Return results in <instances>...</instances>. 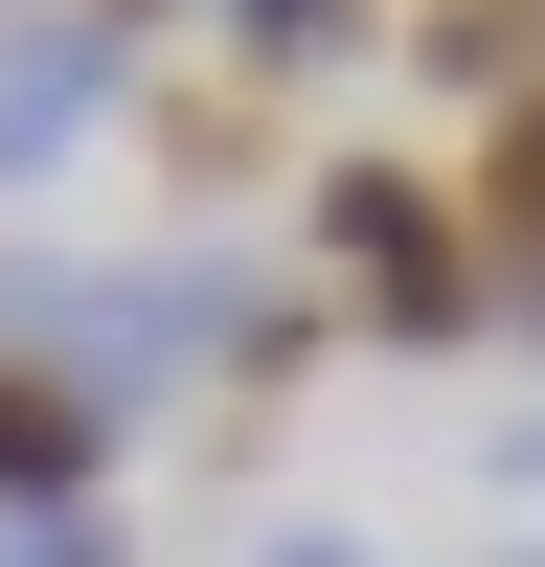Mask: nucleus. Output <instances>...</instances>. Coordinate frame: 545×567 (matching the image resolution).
Masks as SVG:
<instances>
[{
  "instance_id": "obj_1",
  "label": "nucleus",
  "mask_w": 545,
  "mask_h": 567,
  "mask_svg": "<svg viewBox=\"0 0 545 567\" xmlns=\"http://www.w3.org/2000/svg\"><path fill=\"white\" fill-rule=\"evenodd\" d=\"M296 227H318V272H341L387 341H477V318H500V272L454 250V182H409V159H318Z\"/></svg>"
},
{
  "instance_id": "obj_2",
  "label": "nucleus",
  "mask_w": 545,
  "mask_h": 567,
  "mask_svg": "<svg viewBox=\"0 0 545 567\" xmlns=\"http://www.w3.org/2000/svg\"><path fill=\"white\" fill-rule=\"evenodd\" d=\"M114 114H136V23H91V0H69V23H23V45H0V182L91 159Z\"/></svg>"
},
{
  "instance_id": "obj_3",
  "label": "nucleus",
  "mask_w": 545,
  "mask_h": 567,
  "mask_svg": "<svg viewBox=\"0 0 545 567\" xmlns=\"http://www.w3.org/2000/svg\"><path fill=\"white\" fill-rule=\"evenodd\" d=\"M114 477V409L69 386V363H0V523H45V499Z\"/></svg>"
},
{
  "instance_id": "obj_4",
  "label": "nucleus",
  "mask_w": 545,
  "mask_h": 567,
  "mask_svg": "<svg viewBox=\"0 0 545 567\" xmlns=\"http://www.w3.org/2000/svg\"><path fill=\"white\" fill-rule=\"evenodd\" d=\"M409 69H432L454 114H523V91H545V0H432V23H409Z\"/></svg>"
},
{
  "instance_id": "obj_5",
  "label": "nucleus",
  "mask_w": 545,
  "mask_h": 567,
  "mask_svg": "<svg viewBox=\"0 0 545 567\" xmlns=\"http://www.w3.org/2000/svg\"><path fill=\"white\" fill-rule=\"evenodd\" d=\"M205 23H227V69H318V45L363 23V0H205Z\"/></svg>"
},
{
  "instance_id": "obj_6",
  "label": "nucleus",
  "mask_w": 545,
  "mask_h": 567,
  "mask_svg": "<svg viewBox=\"0 0 545 567\" xmlns=\"http://www.w3.org/2000/svg\"><path fill=\"white\" fill-rule=\"evenodd\" d=\"M136 114H160L182 182H250V91H136Z\"/></svg>"
},
{
  "instance_id": "obj_7",
  "label": "nucleus",
  "mask_w": 545,
  "mask_h": 567,
  "mask_svg": "<svg viewBox=\"0 0 545 567\" xmlns=\"http://www.w3.org/2000/svg\"><path fill=\"white\" fill-rule=\"evenodd\" d=\"M0 567H114V545H91V499H45V523H0Z\"/></svg>"
},
{
  "instance_id": "obj_8",
  "label": "nucleus",
  "mask_w": 545,
  "mask_h": 567,
  "mask_svg": "<svg viewBox=\"0 0 545 567\" xmlns=\"http://www.w3.org/2000/svg\"><path fill=\"white\" fill-rule=\"evenodd\" d=\"M272 567H363V545H341V523H272Z\"/></svg>"
},
{
  "instance_id": "obj_9",
  "label": "nucleus",
  "mask_w": 545,
  "mask_h": 567,
  "mask_svg": "<svg viewBox=\"0 0 545 567\" xmlns=\"http://www.w3.org/2000/svg\"><path fill=\"white\" fill-rule=\"evenodd\" d=\"M91 23H160V0H91Z\"/></svg>"
}]
</instances>
